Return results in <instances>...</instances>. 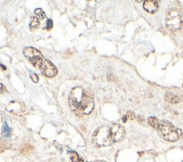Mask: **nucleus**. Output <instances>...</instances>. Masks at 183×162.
Segmentation results:
<instances>
[{
	"instance_id": "nucleus-15",
	"label": "nucleus",
	"mask_w": 183,
	"mask_h": 162,
	"mask_svg": "<svg viewBox=\"0 0 183 162\" xmlns=\"http://www.w3.org/2000/svg\"><path fill=\"white\" fill-rule=\"evenodd\" d=\"M70 158H71V160L72 162H83L82 159L80 158L77 153L75 151H72L70 153Z\"/></svg>"
},
{
	"instance_id": "nucleus-7",
	"label": "nucleus",
	"mask_w": 183,
	"mask_h": 162,
	"mask_svg": "<svg viewBox=\"0 0 183 162\" xmlns=\"http://www.w3.org/2000/svg\"><path fill=\"white\" fill-rule=\"evenodd\" d=\"M7 110L19 117H24L28 113V110L23 103L12 101L7 106Z\"/></svg>"
},
{
	"instance_id": "nucleus-24",
	"label": "nucleus",
	"mask_w": 183,
	"mask_h": 162,
	"mask_svg": "<svg viewBox=\"0 0 183 162\" xmlns=\"http://www.w3.org/2000/svg\"><path fill=\"white\" fill-rule=\"evenodd\" d=\"M127 119H128V117H127L126 115L123 116V122L125 123V122H127Z\"/></svg>"
},
{
	"instance_id": "nucleus-10",
	"label": "nucleus",
	"mask_w": 183,
	"mask_h": 162,
	"mask_svg": "<svg viewBox=\"0 0 183 162\" xmlns=\"http://www.w3.org/2000/svg\"><path fill=\"white\" fill-rule=\"evenodd\" d=\"M143 7L146 12L150 14H154L159 8V4H158V2L155 0H147V1L144 2Z\"/></svg>"
},
{
	"instance_id": "nucleus-9",
	"label": "nucleus",
	"mask_w": 183,
	"mask_h": 162,
	"mask_svg": "<svg viewBox=\"0 0 183 162\" xmlns=\"http://www.w3.org/2000/svg\"><path fill=\"white\" fill-rule=\"evenodd\" d=\"M110 135L113 142H119L124 139L125 131L119 124H113L110 129Z\"/></svg>"
},
{
	"instance_id": "nucleus-6",
	"label": "nucleus",
	"mask_w": 183,
	"mask_h": 162,
	"mask_svg": "<svg viewBox=\"0 0 183 162\" xmlns=\"http://www.w3.org/2000/svg\"><path fill=\"white\" fill-rule=\"evenodd\" d=\"M94 106V94L91 89H87L84 91V97L79 112L82 114H89L92 112Z\"/></svg>"
},
{
	"instance_id": "nucleus-19",
	"label": "nucleus",
	"mask_w": 183,
	"mask_h": 162,
	"mask_svg": "<svg viewBox=\"0 0 183 162\" xmlns=\"http://www.w3.org/2000/svg\"><path fill=\"white\" fill-rule=\"evenodd\" d=\"M30 77H31V80L33 81L34 83H37V82L39 81V77L36 74L32 73L30 75Z\"/></svg>"
},
{
	"instance_id": "nucleus-8",
	"label": "nucleus",
	"mask_w": 183,
	"mask_h": 162,
	"mask_svg": "<svg viewBox=\"0 0 183 162\" xmlns=\"http://www.w3.org/2000/svg\"><path fill=\"white\" fill-rule=\"evenodd\" d=\"M39 68L41 73L49 78H53L57 74V69L56 67L47 59H44Z\"/></svg>"
},
{
	"instance_id": "nucleus-13",
	"label": "nucleus",
	"mask_w": 183,
	"mask_h": 162,
	"mask_svg": "<svg viewBox=\"0 0 183 162\" xmlns=\"http://www.w3.org/2000/svg\"><path fill=\"white\" fill-rule=\"evenodd\" d=\"M148 123H149V124L151 126V127L154 128V129H157L160 122L158 121V119L156 117H150L148 118Z\"/></svg>"
},
{
	"instance_id": "nucleus-3",
	"label": "nucleus",
	"mask_w": 183,
	"mask_h": 162,
	"mask_svg": "<svg viewBox=\"0 0 183 162\" xmlns=\"http://www.w3.org/2000/svg\"><path fill=\"white\" fill-rule=\"evenodd\" d=\"M93 142L98 147L107 146L113 143L110 130L107 127H102L96 130L93 134Z\"/></svg>"
},
{
	"instance_id": "nucleus-4",
	"label": "nucleus",
	"mask_w": 183,
	"mask_h": 162,
	"mask_svg": "<svg viewBox=\"0 0 183 162\" xmlns=\"http://www.w3.org/2000/svg\"><path fill=\"white\" fill-rule=\"evenodd\" d=\"M84 90L81 86H76L73 88L71 91L70 96V105L75 112H79L84 97Z\"/></svg>"
},
{
	"instance_id": "nucleus-16",
	"label": "nucleus",
	"mask_w": 183,
	"mask_h": 162,
	"mask_svg": "<svg viewBox=\"0 0 183 162\" xmlns=\"http://www.w3.org/2000/svg\"><path fill=\"white\" fill-rule=\"evenodd\" d=\"M11 132H12V130H11L10 128L9 127V126L7 125V124L6 122L4 123V126L3 127V129H2V132H3L4 137H8L10 136Z\"/></svg>"
},
{
	"instance_id": "nucleus-23",
	"label": "nucleus",
	"mask_w": 183,
	"mask_h": 162,
	"mask_svg": "<svg viewBox=\"0 0 183 162\" xmlns=\"http://www.w3.org/2000/svg\"><path fill=\"white\" fill-rule=\"evenodd\" d=\"M137 121H138L139 123L142 124V122H144V117H142V115H139L137 117Z\"/></svg>"
},
{
	"instance_id": "nucleus-1",
	"label": "nucleus",
	"mask_w": 183,
	"mask_h": 162,
	"mask_svg": "<svg viewBox=\"0 0 183 162\" xmlns=\"http://www.w3.org/2000/svg\"><path fill=\"white\" fill-rule=\"evenodd\" d=\"M157 131L160 137H162L166 141L170 142L177 141L182 135L181 130L177 129L167 121H161L160 122Z\"/></svg>"
},
{
	"instance_id": "nucleus-14",
	"label": "nucleus",
	"mask_w": 183,
	"mask_h": 162,
	"mask_svg": "<svg viewBox=\"0 0 183 162\" xmlns=\"http://www.w3.org/2000/svg\"><path fill=\"white\" fill-rule=\"evenodd\" d=\"M33 150V147L32 146L29 144H26L24 145V146H22V148L21 149V154H24V155H26V154H28L31 153Z\"/></svg>"
},
{
	"instance_id": "nucleus-2",
	"label": "nucleus",
	"mask_w": 183,
	"mask_h": 162,
	"mask_svg": "<svg viewBox=\"0 0 183 162\" xmlns=\"http://www.w3.org/2000/svg\"><path fill=\"white\" fill-rule=\"evenodd\" d=\"M165 24L170 31H176L182 28L183 19L180 11L177 9H170L166 14Z\"/></svg>"
},
{
	"instance_id": "nucleus-18",
	"label": "nucleus",
	"mask_w": 183,
	"mask_h": 162,
	"mask_svg": "<svg viewBox=\"0 0 183 162\" xmlns=\"http://www.w3.org/2000/svg\"><path fill=\"white\" fill-rule=\"evenodd\" d=\"M46 26H47V27H46L47 28V30L50 31V30H52V28L53 27V21L52 19H48Z\"/></svg>"
},
{
	"instance_id": "nucleus-11",
	"label": "nucleus",
	"mask_w": 183,
	"mask_h": 162,
	"mask_svg": "<svg viewBox=\"0 0 183 162\" xmlns=\"http://www.w3.org/2000/svg\"><path fill=\"white\" fill-rule=\"evenodd\" d=\"M165 100L167 102L171 103V104H177L179 103L180 101H183L182 96H180L176 94H173L172 93H167L165 94Z\"/></svg>"
},
{
	"instance_id": "nucleus-17",
	"label": "nucleus",
	"mask_w": 183,
	"mask_h": 162,
	"mask_svg": "<svg viewBox=\"0 0 183 162\" xmlns=\"http://www.w3.org/2000/svg\"><path fill=\"white\" fill-rule=\"evenodd\" d=\"M35 13L36 16H39V17L41 19H45L46 17V14L41 9H36L35 11Z\"/></svg>"
},
{
	"instance_id": "nucleus-5",
	"label": "nucleus",
	"mask_w": 183,
	"mask_h": 162,
	"mask_svg": "<svg viewBox=\"0 0 183 162\" xmlns=\"http://www.w3.org/2000/svg\"><path fill=\"white\" fill-rule=\"evenodd\" d=\"M23 54L29 62L33 65L35 67H40L43 62L44 58L40 51L35 49V48L28 47L24 48L23 50Z\"/></svg>"
},
{
	"instance_id": "nucleus-12",
	"label": "nucleus",
	"mask_w": 183,
	"mask_h": 162,
	"mask_svg": "<svg viewBox=\"0 0 183 162\" xmlns=\"http://www.w3.org/2000/svg\"><path fill=\"white\" fill-rule=\"evenodd\" d=\"M40 22L39 19L36 16H33L31 19V22L30 25V28L31 31H35L40 27Z\"/></svg>"
},
{
	"instance_id": "nucleus-22",
	"label": "nucleus",
	"mask_w": 183,
	"mask_h": 162,
	"mask_svg": "<svg viewBox=\"0 0 183 162\" xmlns=\"http://www.w3.org/2000/svg\"><path fill=\"white\" fill-rule=\"evenodd\" d=\"M6 148H7V146H6L5 144L0 143V153H1V152H2V151H4Z\"/></svg>"
},
{
	"instance_id": "nucleus-20",
	"label": "nucleus",
	"mask_w": 183,
	"mask_h": 162,
	"mask_svg": "<svg viewBox=\"0 0 183 162\" xmlns=\"http://www.w3.org/2000/svg\"><path fill=\"white\" fill-rule=\"evenodd\" d=\"M128 117L130 118V120H133L135 118V115L132 112H128Z\"/></svg>"
},
{
	"instance_id": "nucleus-21",
	"label": "nucleus",
	"mask_w": 183,
	"mask_h": 162,
	"mask_svg": "<svg viewBox=\"0 0 183 162\" xmlns=\"http://www.w3.org/2000/svg\"><path fill=\"white\" fill-rule=\"evenodd\" d=\"M5 91H6L5 86H4L2 83H0V94L4 93L5 92Z\"/></svg>"
}]
</instances>
